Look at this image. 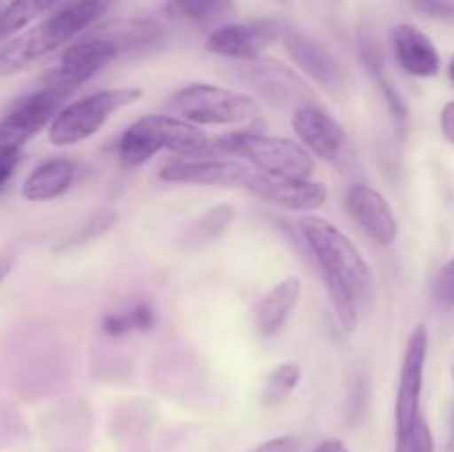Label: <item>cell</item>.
I'll list each match as a JSON object with an SVG mask.
<instances>
[{"label":"cell","mask_w":454,"mask_h":452,"mask_svg":"<svg viewBox=\"0 0 454 452\" xmlns=\"http://www.w3.org/2000/svg\"><path fill=\"white\" fill-rule=\"evenodd\" d=\"M114 0H71L56 13L35 25L34 29L16 35L0 49V75H12L78 38L82 31L96 25Z\"/></svg>","instance_id":"cell-1"},{"label":"cell","mask_w":454,"mask_h":452,"mask_svg":"<svg viewBox=\"0 0 454 452\" xmlns=\"http://www.w3.org/2000/svg\"><path fill=\"white\" fill-rule=\"evenodd\" d=\"M211 146V137L198 124L173 113H149L124 129L118 142V160L124 168H136L162 151L195 158L207 153Z\"/></svg>","instance_id":"cell-2"},{"label":"cell","mask_w":454,"mask_h":452,"mask_svg":"<svg viewBox=\"0 0 454 452\" xmlns=\"http://www.w3.org/2000/svg\"><path fill=\"white\" fill-rule=\"evenodd\" d=\"M300 230L317 260L324 277L346 284L362 300L372 286V270L366 257L353 244V239L319 215H306L300 220Z\"/></svg>","instance_id":"cell-3"},{"label":"cell","mask_w":454,"mask_h":452,"mask_svg":"<svg viewBox=\"0 0 454 452\" xmlns=\"http://www.w3.org/2000/svg\"><path fill=\"white\" fill-rule=\"evenodd\" d=\"M211 149L242 155L255 171L269 173V175L310 177L315 168L313 153L291 137L253 131L231 133L213 142Z\"/></svg>","instance_id":"cell-4"},{"label":"cell","mask_w":454,"mask_h":452,"mask_svg":"<svg viewBox=\"0 0 454 452\" xmlns=\"http://www.w3.org/2000/svg\"><path fill=\"white\" fill-rule=\"evenodd\" d=\"M173 115L198 127H224V124L253 122L260 115V102L253 96L215 84H189L168 100Z\"/></svg>","instance_id":"cell-5"},{"label":"cell","mask_w":454,"mask_h":452,"mask_svg":"<svg viewBox=\"0 0 454 452\" xmlns=\"http://www.w3.org/2000/svg\"><path fill=\"white\" fill-rule=\"evenodd\" d=\"M142 97V89L118 87L96 91L78 102L62 106L49 124L47 137L53 146H74L96 136L114 113Z\"/></svg>","instance_id":"cell-6"},{"label":"cell","mask_w":454,"mask_h":452,"mask_svg":"<svg viewBox=\"0 0 454 452\" xmlns=\"http://www.w3.org/2000/svg\"><path fill=\"white\" fill-rule=\"evenodd\" d=\"M74 91L75 87L58 82L47 75L38 89L13 100L4 111L0 118V144L22 146L43 129H49Z\"/></svg>","instance_id":"cell-7"},{"label":"cell","mask_w":454,"mask_h":452,"mask_svg":"<svg viewBox=\"0 0 454 452\" xmlns=\"http://www.w3.org/2000/svg\"><path fill=\"white\" fill-rule=\"evenodd\" d=\"M428 328L417 323L406 341L399 370L397 401H395V448L406 452L412 433L421 421V393H424L426 362H428Z\"/></svg>","instance_id":"cell-8"},{"label":"cell","mask_w":454,"mask_h":452,"mask_svg":"<svg viewBox=\"0 0 454 452\" xmlns=\"http://www.w3.org/2000/svg\"><path fill=\"white\" fill-rule=\"evenodd\" d=\"M238 80L273 105H313L315 93L300 75L273 58H253L238 66Z\"/></svg>","instance_id":"cell-9"},{"label":"cell","mask_w":454,"mask_h":452,"mask_svg":"<svg viewBox=\"0 0 454 452\" xmlns=\"http://www.w3.org/2000/svg\"><path fill=\"white\" fill-rule=\"evenodd\" d=\"M255 168L233 158H180L160 168L158 177L167 184L184 186H244Z\"/></svg>","instance_id":"cell-10"},{"label":"cell","mask_w":454,"mask_h":452,"mask_svg":"<svg viewBox=\"0 0 454 452\" xmlns=\"http://www.w3.org/2000/svg\"><path fill=\"white\" fill-rule=\"evenodd\" d=\"M244 189L264 202L278 204V207L291 208V211L322 208L328 199V186L322 182H315L310 177L269 175L262 171H253Z\"/></svg>","instance_id":"cell-11"},{"label":"cell","mask_w":454,"mask_h":452,"mask_svg":"<svg viewBox=\"0 0 454 452\" xmlns=\"http://www.w3.org/2000/svg\"><path fill=\"white\" fill-rule=\"evenodd\" d=\"M284 27L278 20H253L224 25L211 31L207 38V49L215 56L231 58V60H253L260 58L264 47L273 44L278 38H284Z\"/></svg>","instance_id":"cell-12"},{"label":"cell","mask_w":454,"mask_h":452,"mask_svg":"<svg viewBox=\"0 0 454 452\" xmlns=\"http://www.w3.org/2000/svg\"><path fill=\"white\" fill-rule=\"evenodd\" d=\"M346 208L359 229L380 246H390L399 238V222L388 199L368 184H353L346 193Z\"/></svg>","instance_id":"cell-13"},{"label":"cell","mask_w":454,"mask_h":452,"mask_svg":"<svg viewBox=\"0 0 454 452\" xmlns=\"http://www.w3.org/2000/svg\"><path fill=\"white\" fill-rule=\"evenodd\" d=\"M120 53L122 51H120V47L114 40L105 38V35H91V38L69 44L65 53H62L58 69H53L47 75L58 80V82L80 89L87 80H91L105 66H109Z\"/></svg>","instance_id":"cell-14"},{"label":"cell","mask_w":454,"mask_h":452,"mask_svg":"<svg viewBox=\"0 0 454 452\" xmlns=\"http://www.w3.org/2000/svg\"><path fill=\"white\" fill-rule=\"evenodd\" d=\"M293 131L319 160H337L346 146L344 127L317 105H301L293 111Z\"/></svg>","instance_id":"cell-15"},{"label":"cell","mask_w":454,"mask_h":452,"mask_svg":"<svg viewBox=\"0 0 454 452\" xmlns=\"http://www.w3.org/2000/svg\"><path fill=\"white\" fill-rule=\"evenodd\" d=\"M284 47L291 60L304 71L309 78L319 82L322 87L337 89L346 82V74L337 58L328 49L317 44L315 40L306 38L300 31H286L284 34Z\"/></svg>","instance_id":"cell-16"},{"label":"cell","mask_w":454,"mask_h":452,"mask_svg":"<svg viewBox=\"0 0 454 452\" xmlns=\"http://www.w3.org/2000/svg\"><path fill=\"white\" fill-rule=\"evenodd\" d=\"M395 56L403 71L415 78H433L442 69V56L433 40L415 25H397L390 34Z\"/></svg>","instance_id":"cell-17"},{"label":"cell","mask_w":454,"mask_h":452,"mask_svg":"<svg viewBox=\"0 0 454 452\" xmlns=\"http://www.w3.org/2000/svg\"><path fill=\"white\" fill-rule=\"evenodd\" d=\"M301 297V282L297 277H286L275 284L260 300L255 308V328L262 337H275L282 332L291 319L297 301Z\"/></svg>","instance_id":"cell-18"},{"label":"cell","mask_w":454,"mask_h":452,"mask_svg":"<svg viewBox=\"0 0 454 452\" xmlns=\"http://www.w3.org/2000/svg\"><path fill=\"white\" fill-rule=\"evenodd\" d=\"M75 175H78V168H75L74 160H47L27 175L25 184H22V198L27 202H51L74 186Z\"/></svg>","instance_id":"cell-19"},{"label":"cell","mask_w":454,"mask_h":452,"mask_svg":"<svg viewBox=\"0 0 454 452\" xmlns=\"http://www.w3.org/2000/svg\"><path fill=\"white\" fill-rule=\"evenodd\" d=\"M102 35L114 40L120 47V51H137V49L153 47L162 38V29L153 20H122L114 22L106 29H102Z\"/></svg>","instance_id":"cell-20"},{"label":"cell","mask_w":454,"mask_h":452,"mask_svg":"<svg viewBox=\"0 0 454 452\" xmlns=\"http://www.w3.org/2000/svg\"><path fill=\"white\" fill-rule=\"evenodd\" d=\"M158 315H155L153 306L145 304H133L124 310H115V313H106L102 319V332L106 337H127L131 332H149L155 328Z\"/></svg>","instance_id":"cell-21"},{"label":"cell","mask_w":454,"mask_h":452,"mask_svg":"<svg viewBox=\"0 0 454 452\" xmlns=\"http://www.w3.org/2000/svg\"><path fill=\"white\" fill-rule=\"evenodd\" d=\"M235 220V208L231 204H217V207L207 208L200 217H195L193 224L186 230V244L191 246H207L215 242L217 238L231 229Z\"/></svg>","instance_id":"cell-22"},{"label":"cell","mask_w":454,"mask_h":452,"mask_svg":"<svg viewBox=\"0 0 454 452\" xmlns=\"http://www.w3.org/2000/svg\"><path fill=\"white\" fill-rule=\"evenodd\" d=\"M56 3L58 0H12L7 7L0 9V43L31 25Z\"/></svg>","instance_id":"cell-23"},{"label":"cell","mask_w":454,"mask_h":452,"mask_svg":"<svg viewBox=\"0 0 454 452\" xmlns=\"http://www.w3.org/2000/svg\"><path fill=\"white\" fill-rule=\"evenodd\" d=\"M301 379V368L295 362H284L275 366L266 375L264 386H262L260 401L264 408H275L297 388Z\"/></svg>","instance_id":"cell-24"},{"label":"cell","mask_w":454,"mask_h":452,"mask_svg":"<svg viewBox=\"0 0 454 452\" xmlns=\"http://www.w3.org/2000/svg\"><path fill=\"white\" fill-rule=\"evenodd\" d=\"M324 284H326L328 300H331L333 313H335L337 322H340V328L344 331V335H353V332L357 331V322H359L357 292L333 277H324Z\"/></svg>","instance_id":"cell-25"},{"label":"cell","mask_w":454,"mask_h":452,"mask_svg":"<svg viewBox=\"0 0 454 452\" xmlns=\"http://www.w3.org/2000/svg\"><path fill=\"white\" fill-rule=\"evenodd\" d=\"M233 9V0H167L168 16L191 22H207L222 18Z\"/></svg>","instance_id":"cell-26"},{"label":"cell","mask_w":454,"mask_h":452,"mask_svg":"<svg viewBox=\"0 0 454 452\" xmlns=\"http://www.w3.org/2000/svg\"><path fill=\"white\" fill-rule=\"evenodd\" d=\"M371 75L375 78L377 87H380L381 96H384L386 106H388V113L390 118H393L395 131H397V137L399 140H406L408 129H411V109H408L406 100H403V96L399 93V89L386 78L384 69L371 71Z\"/></svg>","instance_id":"cell-27"},{"label":"cell","mask_w":454,"mask_h":452,"mask_svg":"<svg viewBox=\"0 0 454 452\" xmlns=\"http://www.w3.org/2000/svg\"><path fill=\"white\" fill-rule=\"evenodd\" d=\"M115 220H118V213L111 211V208L98 211L96 215H91V220L84 222L82 226H78V229L74 230V235H71V238H67L65 244H62L60 248H71V246H80V244H87L89 239L106 233V230L115 224Z\"/></svg>","instance_id":"cell-28"},{"label":"cell","mask_w":454,"mask_h":452,"mask_svg":"<svg viewBox=\"0 0 454 452\" xmlns=\"http://www.w3.org/2000/svg\"><path fill=\"white\" fill-rule=\"evenodd\" d=\"M22 158V146L16 144H0V189L7 184L16 173L18 164Z\"/></svg>","instance_id":"cell-29"},{"label":"cell","mask_w":454,"mask_h":452,"mask_svg":"<svg viewBox=\"0 0 454 452\" xmlns=\"http://www.w3.org/2000/svg\"><path fill=\"white\" fill-rule=\"evenodd\" d=\"M434 295L443 304H454V257H450V261L434 279Z\"/></svg>","instance_id":"cell-30"},{"label":"cell","mask_w":454,"mask_h":452,"mask_svg":"<svg viewBox=\"0 0 454 452\" xmlns=\"http://www.w3.org/2000/svg\"><path fill=\"white\" fill-rule=\"evenodd\" d=\"M406 452H434V437L433 433H430V425L426 424L424 417H421V421L417 424Z\"/></svg>","instance_id":"cell-31"},{"label":"cell","mask_w":454,"mask_h":452,"mask_svg":"<svg viewBox=\"0 0 454 452\" xmlns=\"http://www.w3.org/2000/svg\"><path fill=\"white\" fill-rule=\"evenodd\" d=\"M251 452H300V441L293 437H275L253 448Z\"/></svg>","instance_id":"cell-32"},{"label":"cell","mask_w":454,"mask_h":452,"mask_svg":"<svg viewBox=\"0 0 454 452\" xmlns=\"http://www.w3.org/2000/svg\"><path fill=\"white\" fill-rule=\"evenodd\" d=\"M439 124H442V133L446 136V140L454 142V102H448V105L443 106Z\"/></svg>","instance_id":"cell-33"},{"label":"cell","mask_w":454,"mask_h":452,"mask_svg":"<svg viewBox=\"0 0 454 452\" xmlns=\"http://www.w3.org/2000/svg\"><path fill=\"white\" fill-rule=\"evenodd\" d=\"M315 452H348V448H346L344 441H340V439H326V441L319 443Z\"/></svg>","instance_id":"cell-34"},{"label":"cell","mask_w":454,"mask_h":452,"mask_svg":"<svg viewBox=\"0 0 454 452\" xmlns=\"http://www.w3.org/2000/svg\"><path fill=\"white\" fill-rule=\"evenodd\" d=\"M13 270V257H0V284L9 277Z\"/></svg>","instance_id":"cell-35"},{"label":"cell","mask_w":454,"mask_h":452,"mask_svg":"<svg viewBox=\"0 0 454 452\" xmlns=\"http://www.w3.org/2000/svg\"><path fill=\"white\" fill-rule=\"evenodd\" d=\"M450 80L454 82V56H452V60H450Z\"/></svg>","instance_id":"cell-36"},{"label":"cell","mask_w":454,"mask_h":452,"mask_svg":"<svg viewBox=\"0 0 454 452\" xmlns=\"http://www.w3.org/2000/svg\"><path fill=\"white\" fill-rule=\"evenodd\" d=\"M452 452H454V450H452Z\"/></svg>","instance_id":"cell-37"}]
</instances>
